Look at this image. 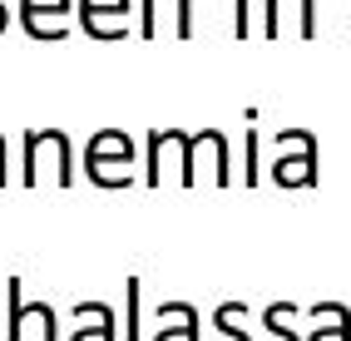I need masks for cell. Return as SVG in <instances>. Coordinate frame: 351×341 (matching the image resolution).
Masks as SVG:
<instances>
[{"label":"cell","instance_id":"1","mask_svg":"<svg viewBox=\"0 0 351 341\" xmlns=\"http://www.w3.org/2000/svg\"><path fill=\"white\" fill-rule=\"evenodd\" d=\"M134 139L124 129H99L84 144V178L95 188H129L134 184Z\"/></svg>","mask_w":351,"mask_h":341},{"label":"cell","instance_id":"12","mask_svg":"<svg viewBox=\"0 0 351 341\" xmlns=\"http://www.w3.org/2000/svg\"><path fill=\"white\" fill-rule=\"evenodd\" d=\"M307 341H351V312L337 302V307H332V327H317Z\"/></svg>","mask_w":351,"mask_h":341},{"label":"cell","instance_id":"6","mask_svg":"<svg viewBox=\"0 0 351 341\" xmlns=\"http://www.w3.org/2000/svg\"><path fill=\"white\" fill-rule=\"evenodd\" d=\"M158 15L173 20L178 40L193 35V0H138V35L144 40H158Z\"/></svg>","mask_w":351,"mask_h":341},{"label":"cell","instance_id":"7","mask_svg":"<svg viewBox=\"0 0 351 341\" xmlns=\"http://www.w3.org/2000/svg\"><path fill=\"white\" fill-rule=\"evenodd\" d=\"M282 15L297 20V35H302V40L317 35V0H267V25H263L267 40L282 35Z\"/></svg>","mask_w":351,"mask_h":341},{"label":"cell","instance_id":"8","mask_svg":"<svg viewBox=\"0 0 351 341\" xmlns=\"http://www.w3.org/2000/svg\"><path fill=\"white\" fill-rule=\"evenodd\" d=\"M272 178H277V188H312V184H317V144H307L297 158H282V153H277Z\"/></svg>","mask_w":351,"mask_h":341},{"label":"cell","instance_id":"4","mask_svg":"<svg viewBox=\"0 0 351 341\" xmlns=\"http://www.w3.org/2000/svg\"><path fill=\"white\" fill-rule=\"evenodd\" d=\"M5 307H10L5 341H25V322H40V341H60V336H55V307H50V302H25L20 277L5 282Z\"/></svg>","mask_w":351,"mask_h":341},{"label":"cell","instance_id":"10","mask_svg":"<svg viewBox=\"0 0 351 341\" xmlns=\"http://www.w3.org/2000/svg\"><path fill=\"white\" fill-rule=\"evenodd\" d=\"M243 316H247V307H243V302H223V307L213 312V331H218L223 341H252V336L238 327Z\"/></svg>","mask_w":351,"mask_h":341},{"label":"cell","instance_id":"16","mask_svg":"<svg viewBox=\"0 0 351 341\" xmlns=\"http://www.w3.org/2000/svg\"><path fill=\"white\" fill-rule=\"evenodd\" d=\"M232 5H238V20H232V30H238V40H243V35H252V25H247V0H232Z\"/></svg>","mask_w":351,"mask_h":341},{"label":"cell","instance_id":"15","mask_svg":"<svg viewBox=\"0 0 351 341\" xmlns=\"http://www.w3.org/2000/svg\"><path fill=\"white\" fill-rule=\"evenodd\" d=\"M154 341H198V312L183 316V327H158Z\"/></svg>","mask_w":351,"mask_h":341},{"label":"cell","instance_id":"5","mask_svg":"<svg viewBox=\"0 0 351 341\" xmlns=\"http://www.w3.org/2000/svg\"><path fill=\"white\" fill-rule=\"evenodd\" d=\"M20 25L30 40H64L69 35V15H75V0H20Z\"/></svg>","mask_w":351,"mask_h":341},{"label":"cell","instance_id":"2","mask_svg":"<svg viewBox=\"0 0 351 341\" xmlns=\"http://www.w3.org/2000/svg\"><path fill=\"white\" fill-rule=\"evenodd\" d=\"M20 184H40V168L55 173V184H75V144L64 129H25V164H20Z\"/></svg>","mask_w":351,"mask_h":341},{"label":"cell","instance_id":"17","mask_svg":"<svg viewBox=\"0 0 351 341\" xmlns=\"http://www.w3.org/2000/svg\"><path fill=\"white\" fill-rule=\"evenodd\" d=\"M5 178H10L5 173V139H0V184H5Z\"/></svg>","mask_w":351,"mask_h":341},{"label":"cell","instance_id":"18","mask_svg":"<svg viewBox=\"0 0 351 341\" xmlns=\"http://www.w3.org/2000/svg\"><path fill=\"white\" fill-rule=\"evenodd\" d=\"M5 25H10V10H5V5H0V30H5Z\"/></svg>","mask_w":351,"mask_h":341},{"label":"cell","instance_id":"13","mask_svg":"<svg viewBox=\"0 0 351 341\" xmlns=\"http://www.w3.org/2000/svg\"><path fill=\"white\" fill-rule=\"evenodd\" d=\"M243 149H247V173H243V184L252 188V184H263V168H257V153H263V134L247 129V134H243Z\"/></svg>","mask_w":351,"mask_h":341},{"label":"cell","instance_id":"9","mask_svg":"<svg viewBox=\"0 0 351 341\" xmlns=\"http://www.w3.org/2000/svg\"><path fill=\"white\" fill-rule=\"evenodd\" d=\"M75 316H95V327H80L69 341H114V307L109 302H75Z\"/></svg>","mask_w":351,"mask_h":341},{"label":"cell","instance_id":"3","mask_svg":"<svg viewBox=\"0 0 351 341\" xmlns=\"http://www.w3.org/2000/svg\"><path fill=\"white\" fill-rule=\"evenodd\" d=\"M80 30L89 40H124L129 35V15L134 0H80Z\"/></svg>","mask_w":351,"mask_h":341},{"label":"cell","instance_id":"11","mask_svg":"<svg viewBox=\"0 0 351 341\" xmlns=\"http://www.w3.org/2000/svg\"><path fill=\"white\" fill-rule=\"evenodd\" d=\"M292 316H297V307H292V302H277V307H267V312H263V327H267V336H272V341H302V336L287 327Z\"/></svg>","mask_w":351,"mask_h":341},{"label":"cell","instance_id":"14","mask_svg":"<svg viewBox=\"0 0 351 341\" xmlns=\"http://www.w3.org/2000/svg\"><path fill=\"white\" fill-rule=\"evenodd\" d=\"M138 302H144V282L129 277L124 282V307H129V341H138Z\"/></svg>","mask_w":351,"mask_h":341}]
</instances>
